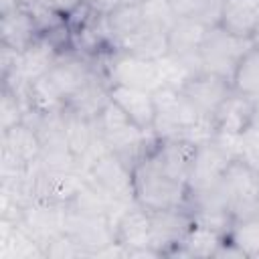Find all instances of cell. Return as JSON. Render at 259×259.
Returning a JSON list of instances; mask_svg holds the SVG:
<instances>
[{
    "mask_svg": "<svg viewBox=\"0 0 259 259\" xmlns=\"http://www.w3.org/2000/svg\"><path fill=\"white\" fill-rule=\"evenodd\" d=\"M65 219H67V204L34 200L24 208L22 219H20L18 225L45 251V247L51 239L65 233Z\"/></svg>",
    "mask_w": 259,
    "mask_h": 259,
    "instance_id": "7c38bea8",
    "label": "cell"
},
{
    "mask_svg": "<svg viewBox=\"0 0 259 259\" xmlns=\"http://www.w3.org/2000/svg\"><path fill=\"white\" fill-rule=\"evenodd\" d=\"M257 200H259V184H257Z\"/></svg>",
    "mask_w": 259,
    "mask_h": 259,
    "instance_id": "f35d334b",
    "label": "cell"
},
{
    "mask_svg": "<svg viewBox=\"0 0 259 259\" xmlns=\"http://www.w3.org/2000/svg\"><path fill=\"white\" fill-rule=\"evenodd\" d=\"M65 233L77 243L85 257H95L101 249L115 241L113 225L105 214H81L67 206Z\"/></svg>",
    "mask_w": 259,
    "mask_h": 259,
    "instance_id": "ba28073f",
    "label": "cell"
},
{
    "mask_svg": "<svg viewBox=\"0 0 259 259\" xmlns=\"http://www.w3.org/2000/svg\"><path fill=\"white\" fill-rule=\"evenodd\" d=\"M24 119V105L16 93H12L8 87H2L0 97V132L20 123Z\"/></svg>",
    "mask_w": 259,
    "mask_h": 259,
    "instance_id": "f546056e",
    "label": "cell"
},
{
    "mask_svg": "<svg viewBox=\"0 0 259 259\" xmlns=\"http://www.w3.org/2000/svg\"><path fill=\"white\" fill-rule=\"evenodd\" d=\"M83 4L95 16H109L117 6H121V0H83Z\"/></svg>",
    "mask_w": 259,
    "mask_h": 259,
    "instance_id": "836d02e7",
    "label": "cell"
},
{
    "mask_svg": "<svg viewBox=\"0 0 259 259\" xmlns=\"http://www.w3.org/2000/svg\"><path fill=\"white\" fill-rule=\"evenodd\" d=\"M32 2H36V4H40L45 8H49V10H53L57 14H61L63 18H67L83 0H32Z\"/></svg>",
    "mask_w": 259,
    "mask_h": 259,
    "instance_id": "d6a6232c",
    "label": "cell"
},
{
    "mask_svg": "<svg viewBox=\"0 0 259 259\" xmlns=\"http://www.w3.org/2000/svg\"><path fill=\"white\" fill-rule=\"evenodd\" d=\"M115 241L127 249V257H160L150 247V212L138 202L115 223Z\"/></svg>",
    "mask_w": 259,
    "mask_h": 259,
    "instance_id": "4fadbf2b",
    "label": "cell"
},
{
    "mask_svg": "<svg viewBox=\"0 0 259 259\" xmlns=\"http://www.w3.org/2000/svg\"><path fill=\"white\" fill-rule=\"evenodd\" d=\"M259 22V0H223L221 26L237 36H251Z\"/></svg>",
    "mask_w": 259,
    "mask_h": 259,
    "instance_id": "7402d4cb",
    "label": "cell"
},
{
    "mask_svg": "<svg viewBox=\"0 0 259 259\" xmlns=\"http://www.w3.org/2000/svg\"><path fill=\"white\" fill-rule=\"evenodd\" d=\"M59 55H61V51L45 34H40L30 47H26L20 53L18 77H14L8 83H2V87H18V85H26V83H32V81L45 77L51 71V67L55 65Z\"/></svg>",
    "mask_w": 259,
    "mask_h": 259,
    "instance_id": "2e32d148",
    "label": "cell"
},
{
    "mask_svg": "<svg viewBox=\"0 0 259 259\" xmlns=\"http://www.w3.org/2000/svg\"><path fill=\"white\" fill-rule=\"evenodd\" d=\"M105 24H107L109 36H111L113 47H115L117 40L130 36L132 32H136L138 28H142L146 24L144 22V14H142V6L121 4L109 16H105Z\"/></svg>",
    "mask_w": 259,
    "mask_h": 259,
    "instance_id": "484cf974",
    "label": "cell"
},
{
    "mask_svg": "<svg viewBox=\"0 0 259 259\" xmlns=\"http://www.w3.org/2000/svg\"><path fill=\"white\" fill-rule=\"evenodd\" d=\"M210 26L196 18H178L168 32V53L192 55L200 51V45Z\"/></svg>",
    "mask_w": 259,
    "mask_h": 259,
    "instance_id": "603a6c76",
    "label": "cell"
},
{
    "mask_svg": "<svg viewBox=\"0 0 259 259\" xmlns=\"http://www.w3.org/2000/svg\"><path fill=\"white\" fill-rule=\"evenodd\" d=\"M109 97L113 103H117L125 111V115L138 127L152 132V125L156 119V105H154L152 91L125 87V85H109Z\"/></svg>",
    "mask_w": 259,
    "mask_h": 259,
    "instance_id": "ac0fdd59",
    "label": "cell"
},
{
    "mask_svg": "<svg viewBox=\"0 0 259 259\" xmlns=\"http://www.w3.org/2000/svg\"><path fill=\"white\" fill-rule=\"evenodd\" d=\"M115 49L136 55V57H142V59H148V61H158L160 57L168 55V34L144 24L130 36L117 40Z\"/></svg>",
    "mask_w": 259,
    "mask_h": 259,
    "instance_id": "44dd1931",
    "label": "cell"
},
{
    "mask_svg": "<svg viewBox=\"0 0 259 259\" xmlns=\"http://www.w3.org/2000/svg\"><path fill=\"white\" fill-rule=\"evenodd\" d=\"M180 91L198 109L200 115L214 117V111L219 109V105L231 95L233 83L212 73H198L190 77Z\"/></svg>",
    "mask_w": 259,
    "mask_h": 259,
    "instance_id": "5bb4252c",
    "label": "cell"
},
{
    "mask_svg": "<svg viewBox=\"0 0 259 259\" xmlns=\"http://www.w3.org/2000/svg\"><path fill=\"white\" fill-rule=\"evenodd\" d=\"M233 89L253 99L259 97V49L253 47L237 65L233 75Z\"/></svg>",
    "mask_w": 259,
    "mask_h": 259,
    "instance_id": "83f0119b",
    "label": "cell"
},
{
    "mask_svg": "<svg viewBox=\"0 0 259 259\" xmlns=\"http://www.w3.org/2000/svg\"><path fill=\"white\" fill-rule=\"evenodd\" d=\"M150 212V247L162 257L172 255L186 233L190 231L194 219L186 206L148 210Z\"/></svg>",
    "mask_w": 259,
    "mask_h": 259,
    "instance_id": "9c48e42d",
    "label": "cell"
},
{
    "mask_svg": "<svg viewBox=\"0 0 259 259\" xmlns=\"http://www.w3.org/2000/svg\"><path fill=\"white\" fill-rule=\"evenodd\" d=\"M156 105V119L152 125V134L158 140L166 138H182L188 140L190 130L206 115H200L198 109L186 99L180 89L160 85L152 91Z\"/></svg>",
    "mask_w": 259,
    "mask_h": 259,
    "instance_id": "3957f363",
    "label": "cell"
},
{
    "mask_svg": "<svg viewBox=\"0 0 259 259\" xmlns=\"http://www.w3.org/2000/svg\"><path fill=\"white\" fill-rule=\"evenodd\" d=\"M257 184L259 174L251 170L243 160H233L229 164L227 172L221 178V190L227 208L235 221H243L259 212Z\"/></svg>",
    "mask_w": 259,
    "mask_h": 259,
    "instance_id": "8992f818",
    "label": "cell"
},
{
    "mask_svg": "<svg viewBox=\"0 0 259 259\" xmlns=\"http://www.w3.org/2000/svg\"><path fill=\"white\" fill-rule=\"evenodd\" d=\"M45 257H53V259H67V257H85L83 251L77 247V243L67 235L61 233L55 239H51L45 247Z\"/></svg>",
    "mask_w": 259,
    "mask_h": 259,
    "instance_id": "1f68e13d",
    "label": "cell"
},
{
    "mask_svg": "<svg viewBox=\"0 0 259 259\" xmlns=\"http://www.w3.org/2000/svg\"><path fill=\"white\" fill-rule=\"evenodd\" d=\"M20 2H24V0H0V12H4V10H10V8L18 6Z\"/></svg>",
    "mask_w": 259,
    "mask_h": 259,
    "instance_id": "d590c367",
    "label": "cell"
},
{
    "mask_svg": "<svg viewBox=\"0 0 259 259\" xmlns=\"http://www.w3.org/2000/svg\"><path fill=\"white\" fill-rule=\"evenodd\" d=\"M109 101H111V97H109V81L101 73H97L87 85H83L73 97L67 99L65 107L75 111L77 115L93 121L105 109V105Z\"/></svg>",
    "mask_w": 259,
    "mask_h": 259,
    "instance_id": "d6986e66",
    "label": "cell"
},
{
    "mask_svg": "<svg viewBox=\"0 0 259 259\" xmlns=\"http://www.w3.org/2000/svg\"><path fill=\"white\" fill-rule=\"evenodd\" d=\"M134 200L148 210L182 208L188 204V186L144 156L134 166Z\"/></svg>",
    "mask_w": 259,
    "mask_h": 259,
    "instance_id": "7a4b0ae2",
    "label": "cell"
},
{
    "mask_svg": "<svg viewBox=\"0 0 259 259\" xmlns=\"http://www.w3.org/2000/svg\"><path fill=\"white\" fill-rule=\"evenodd\" d=\"M148 0H121V4H130V6H142Z\"/></svg>",
    "mask_w": 259,
    "mask_h": 259,
    "instance_id": "74e56055",
    "label": "cell"
},
{
    "mask_svg": "<svg viewBox=\"0 0 259 259\" xmlns=\"http://www.w3.org/2000/svg\"><path fill=\"white\" fill-rule=\"evenodd\" d=\"M97 69L109 81V85H125L138 87L146 91H154L162 85L156 61H148L117 49L105 51L97 59H93Z\"/></svg>",
    "mask_w": 259,
    "mask_h": 259,
    "instance_id": "5b68a950",
    "label": "cell"
},
{
    "mask_svg": "<svg viewBox=\"0 0 259 259\" xmlns=\"http://www.w3.org/2000/svg\"><path fill=\"white\" fill-rule=\"evenodd\" d=\"M251 125L259 130V97H255V105H253V115H251Z\"/></svg>",
    "mask_w": 259,
    "mask_h": 259,
    "instance_id": "e575fe53",
    "label": "cell"
},
{
    "mask_svg": "<svg viewBox=\"0 0 259 259\" xmlns=\"http://www.w3.org/2000/svg\"><path fill=\"white\" fill-rule=\"evenodd\" d=\"M40 36V30L30 14V10L20 2L18 6L0 12V45L14 51H24Z\"/></svg>",
    "mask_w": 259,
    "mask_h": 259,
    "instance_id": "e0dca14e",
    "label": "cell"
},
{
    "mask_svg": "<svg viewBox=\"0 0 259 259\" xmlns=\"http://www.w3.org/2000/svg\"><path fill=\"white\" fill-rule=\"evenodd\" d=\"M93 127L107 146V150L117 154L132 168L150 152V148L158 140L152 132L138 127L113 101H109L105 109L93 119Z\"/></svg>",
    "mask_w": 259,
    "mask_h": 259,
    "instance_id": "6da1fadb",
    "label": "cell"
},
{
    "mask_svg": "<svg viewBox=\"0 0 259 259\" xmlns=\"http://www.w3.org/2000/svg\"><path fill=\"white\" fill-rule=\"evenodd\" d=\"M241 160L259 174V130L253 125L241 134Z\"/></svg>",
    "mask_w": 259,
    "mask_h": 259,
    "instance_id": "4dcf8cb0",
    "label": "cell"
},
{
    "mask_svg": "<svg viewBox=\"0 0 259 259\" xmlns=\"http://www.w3.org/2000/svg\"><path fill=\"white\" fill-rule=\"evenodd\" d=\"M225 235L204 227V225H198V223H192L190 231L186 233V237L182 239V243L178 245V249L172 253V255H184V257H214L219 245L223 243Z\"/></svg>",
    "mask_w": 259,
    "mask_h": 259,
    "instance_id": "cb8c5ba5",
    "label": "cell"
},
{
    "mask_svg": "<svg viewBox=\"0 0 259 259\" xmlns=\"http://www.w3.org/2000/svg\"><path fill=\"white\" fill-rule=\"evenodd\" d=\"M231 162H233V158L221 146H217L212 140L198 144L194 162H192V168H190V174L186 180L188 194H196V192L217 186Z\"/></svg>",
    "mask_w": 259,
    "mask_h": 259,
    "instance_id": "8fae6325",
    "label": "cell"
},
{
    "mask_svg": "<svg viewBox=\"0 0 259 259\" xmlns=\"http://www.w3.org/2000/svg\"><path fill=\"white\" fill-rule=\"evenodd\" d=\"M142 14L144 22L160 32H170L174 22L178 20V14L174 12L170 0H148L142 4Z\"/></svg>",
    "mask_w": 259,
    "mask_h": 259,
    "instance_id": "f1b7e54d",
    "label": "cell"
},
{
    "mask_svg": "<svg viewBox=\"0 0 259 259\" xmlns=\"http://www.w3.org/2000/svg\"><path fill=\"white\" fill-rule=\"evenodd\" d=\"M95 138V130H93V121L85 119L81 115H77L75 111L65 107V140L69 144V148L73 150V154L81 160L85 156V152L89 150L91 142ZM81 168V166H79Z\"/></svg>",
    "mask_w": 259,
    "mask_h": 259,
    "instance_id": "d4e9b609",
    "label": "cell"
},
{
    "mask_svg": "<svg viewBox=\"0 0 259 259\" xmlns=\"http://www.w3.org/2000/svg\"><path fill=\"white\" fill-rule=\"evenodd\" d=\"M194 154H196V144L182 138H166V140H156V144L150 148L146 156L172 178L186 182L194 162Z\"/></svg>",
    "mask_w": 259,
    "mask_h": 259,
    "instance_id": "9a60e30c",
    "label": "cell"
},
{
    "mask_svg": "<svg viewBox=\"0 0 259 259\" xmlns=\"http://www.w3.org/2000/svg\"><path fill=\"white\" fill-rule=\"evenodd\" d=\"M251 42H253L255 49H259V22H257V26H255L253 32H251Z\"/></svg>",
    "mask_w": 259,
    "mask_h": 259,
    "instance_id": "8d00e7d4",
    "label": "cell"
},
{
    "mask_svg": "<svg viewBox=\"0 0 259 259\" xmlns=\"http://www.w3.org/2000/svg\"><path fill=\"white\" fill-rule=\"evenodd\" d=\"M251 49H253L251 36H237L225 30L221 24L210 26L198 51L202 61V71L225 77L233 83L237 65Z\"/></svg>",
    "mask_w": 259,
    "mask_h": 259,
    "instance_id": "277c9868",
    "label": "cell"
},
{
    "mask_svg": "<svg viewBox=\"0 0 259 259\" xmlns=\"http://www.w3.org/2000/svg\"><path fill=\"white\" fill-rule=\"evenodd\" d=\"M178 18H196L206 26L221 22L223 0H170Z\"/></svg>",
    "mask_w": 259,
    "mask_h": 259,
    "instance_id": "4316f807",
    "label": "cell"
},
{
    "mask_svg": "<svg viewBox=\"0 0 259 259\" xmlns=\"http://www.w3.org/2000/svg\"><path fill=\"white\" fill-rule=\"evenodd\" d=\"M91 186L113 200H134V168L113 152H105L85 172Z\"/></svg>",
    "mask_w": 259,
    "mask_h": 259,
    "instance_id": "52a82bcc",
    "label": "cell"
},
{
    "mask_svg": "<svg viewBox=\"0 0 259 259\" xmlns=\"http://www.w3.org/2000/svg\"><path fill=\"white\" fill-rule=\"evenodd\" d=\"M97 73H101V71L97 69L93 59H87L71 49V51H63L57 57L55 65L47 73V79L57 89V93L63 97V101L67 103V99L73 97L83 85H87Z\"/></svg>",
    "mask_w": 259,
    "mask_h": 259,
    "instance_id": "30bf717a",
    "label": "cell"
},
{
    "mask_svg": "<svg viewBox=\"0 0 259 259\" xmlns=\"http://www.w3.org/2000/svg\"><path fill=\"white\" fill-rule=\"evenodd\" d=\"M253 105H255L253 97H247V95L233 89L231 95L214 111L212 119H214L217 130L229 132V134H243L251 125Z\"/></svg>",
    "mask_w": 259,
    "mask_h": 259,
    "instance_id": "ffe728a7",
    "label": "cell"
}]
</instances>
